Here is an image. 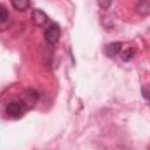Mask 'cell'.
<instances>
[{"mask_svg": "<svg viewBox=\"0 0 150 150\" xmlns=\"http://www.w3.org/2000/svg\"><path fill=\"white\" fill-rule=\"evenodd\" d=\"M25 107H26V110H30L35 103H37V100H38V93L35 91V89H23L21 91V94H19V98H18Z\"/></svg>", "mask_w": 150, "mask_h": 150, "instance_id": "1", "label": "cell"}, {"mask_svg": "<svg viewBox=\"0 0 150 150\" xmlns=\"http://www.w3.org/2000/svg\"><path fill=\"white\" fill-rule=\"evenodd\" d=\"M5 112H7L9 117H12V119H19V117H23V113L26 112V107H25L19 100H12V101L7 103Z\"/></svg>", "mask_w": 150, "mask_h": 150, "instance_id": "2", "label": "cell"}, {"mask_svg": "<svg viewBox=\"0 0 150 150\" xmlns=\"http://www.w3.org/2000/svg\"><path fill=\"white\" fill-rule=\"evenodd\" d=\"M142 96L145 98V101H147V103L150 105V86H149V84L142 87Z\"/></svg>", "mask_w": 150, "mask_h": 150, "instance_id": "9", "label": "cell"}, {"mask_svg": "<svg viewBox=\"0 0 150 150\" xmlns=\"http://www.w3.org/2000/svg\"><path fill=\"white\" fill-rule=\"evenodd\" d=\"M122 47H124L122 42H112V44H108V45L105 47V54H107L108 58H115L117 54H120Z\"/></svg>", "mask_w": 150, "mask_h": 150, "instance_id": "5", "label": "cell"}, {"mask_svg": "<svg viewBox=\"0 0 150 150\" xmlns=\"http://www.w3.org/2000/svg\"><path fill=\"white\" fill-rule=\"evenodd\" d=\"M61 37V28H59V25H56V23H51L47 28H45V40L49 42V44H56L58 40Z\"/></svg>", "mask_w": 150, "mask_h": 150, "instance_id": "3", "label": "cell"}, {"mask_svg": "<svg viewBox=\"0 0 150 150\" xmlns=\"http://www.w3.org/2000/svg\"><path fill=\"white\" fill-rule=\"evenodd\" d=\"M112 2H113V0H98V5H100L103 11H107V9L112 5Z\"/></svg>", "mask_w": 150, "mask_h": 150, "instance_id": "11", "label": "cell"}, {"mask_svg": "<svg viewBox=\"0 0 150 150\" xmlns=\"http://www.w3.org/2000/svg\"><path fill=\"white\" fill-rule=\"evenodd\" d=\"M119 56H120L122 61H131V58L134 56V47H131V45H124Z\"/></svg>", "mask_w": 150, "mask_h": 150, "instance_id": "7", "label": "cell"}, {"mask_svg": "<svg viewBox=\"0 0 150 150\" xmlns=\"http://www.w3.org/2000/svg\"><path fill=\"white\" fill-rule=\"evenodd\" d=\"M11 4L16 11H21V12L30 7V0H11Z\"/></svg>", "mask_w": 150, "mask_h": 150, "instance_id": "8", "label": "cell"}, {"mask_svg": "<svg viewBox=\"0 0 150 150\" xmlns=\"http://www.w3.org/2000/svg\"><path fill=\"white\" fill-rule=\"evenodd\" d=\"M32 21H33L35 26H45V25L49 23V16H47L44 11H40V9H33V12H32Z\"/></svg>", "mask_w": 150, "mask_h": 150, "instance_id": "4", "label": "cell"}, {"mask_svg": "<svg viewBox=\"0 0 150 150\" xmlns=\"http://www.w3.org/2000/svg\"><path fill=\"white\" fill-rule=\"evenodd\" d=\"M134 11L140 16H149L150 14V0H138L134 5Z\"/></svg>", "mask_w": 150, "mask_h": 150, "instance_id": "6", "label": "cell"}, {"mask_svg": "<svg viewBox=\"0 0 150 150\" xmlns=\"http://www.w3.org/2000/svg\"><path fill=\"white\" fill-rule=\"evenodd\" d=\"M9 19V11L5 9V5H0V23Z\"/></svg>", "mask_w": 150, "mask_h": 150, "instance_id": "10", "label": "cell"}]
</instances>
